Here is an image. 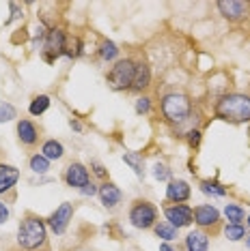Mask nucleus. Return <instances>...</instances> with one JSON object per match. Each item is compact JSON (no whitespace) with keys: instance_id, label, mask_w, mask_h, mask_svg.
Segmentation results:
<instances>
[{"instance_id":"obj_1","label":"nucleus","mask_w":250,"mask_h":251,"mask_svg":"<svg viewBox=\"0 0 250 251\" xmlns=\"http://www.w3.org/2000/svg\"><path fill=\"white\" fill-rule=\"evenodd\" d=\"M216 116L226 123H250V97L229 93L216 101Z\"/></svg>"},{"instance_id":"obj_2","label":"nucleus","mask_w":250,"mask_h":251,"mask_svg":"<svg viewBox=\"0 0 250 251\" xmlns=\"http://www.w3.org/2000/svg\"><path fill=\"white\" fill-rule=\"evenodd\" d=\"M48 241V227L39 217H26L18 227V243L22 249H41Z\"/></svg>"},{"instance_id":"obj_3","label":"nucleus","mask_w":250,"mask_h":251,"mask_svg":"<svg viewBox=\"0 0 250 251\" xmlns=\"http://www.w3.org/2000/svg\"><path fill=\"white\" fill-rule=\"evenodd\" d=\"M190 110H192V103H190V99H188V95H184V93L164 95V99H162V116L166 118L168 123L181 125L188 116H190Z\"/></svg>"},{"instance_id":"obj_4","label":"nucleus","mask_w":250,"mask_h":251,"mask_svg":"<svg viewBox=\"0 0 250 251\" xmlns=\"http://www.w3.org/2000/svg\"><path fill=\"white\" fill-rule=\"evenodd\" d=\"M134 73H136V62L132 58H123L117 60L115 67L108 73V86L112 90H129L134 82Z\"/></svg>"},{"instance_id":"obj_5","label":"nucleus","mask_w":250,"mask_h":251,"mask_svg":"<svg viewBox=\"0 0 250 251\" xmlns=\"http://www.w3.org/2000/svg\"><path fill=\"white\" fill-rule=\"evenodd\" d=\"M157 221V208L151 202H136L129 208V224L138 230H149Z\"/></svg>"},{"instance_id":"obj_6","label":"nucleus","mask_w":250,"mask_h":251,"mask_svg":"<svg viewBox=\"0 0 250 251\" xmlns=\"http://www.w3.org/2000/svg\"><path fill=\"white\" fill-rule=\"evenodd\" d=\"M67 50V37L61 28H52V30L45 35V54L43 58L48 62H52L54 58H59L61 54H65Z\"/></svg>"},{"instance_id":"obj_7","label":"nucleus","mask_w":250,"mask_h":251,"mask_svg":"<svg viewBox=\"0 0 250 251\" xmlns=\"http://www.w3.org/2000/svg\"><path fill=\"white\" fill-rule=\"evenodd\" d=\"M218 11L224 20L240 22L250 13V2H246V0H220Z\"/></svg>"},{"instance_id":"obj_8","label":"nucleus","mask_w":250,"mask_h":251,"mask_svg":"<svg viewBox=\"0 0 250 251\" xmlns=\"http://www.w3.org/2000/svg\"><path fill=\"white\" fill-rule=\"evenodd\" d=\"M164 215H166V221L173 227H186L194 221V210L186 204H173V206H166L164 208Z\"/></svg>"},{"instance_id":"obj_9","label":"nucleus","mask_w":250,"mask_h":251,"mask_svg":"<svg viewBox=\"0 0 250 251\" xmlns=\"http://www.w3.org/2000/svg\"><path fill=\"white\" fill-rule=\"evenodd\" d=\"M71 217H73V204L71 202H62L61 206L50 215V219H48L50 230H52L54 234H62L67 230V226H69Z\"/></svg>"},{"instance_id":"obj_10","label":"nucleus","mask_w":250,"mask_h":251,"mask_svg":"<svg viewBox=\"0 0 250 251\" xmlns=\"http://www.w3.org/2000/svg\"><path fill=\"white\" fill-rule=\"evenodd\" d=\"M65 182L69 187H76V189H82L91 182V174L87 170V165L82 163H69V168L65 170Z\"/></svg>"},{"instance_id":"obj_11","label":"nucleus","mask_w":250,"mask_h":251,"mask_svg":"<svg viewBox=\"0 0 250 251\" xmlns=\"http://www.w3.org/2000/svg\"><path fill=\"white\" fill-rule=\"evenodd\" d=\"M218 221H220V213L216 206H212V204H201V206L194 208V224L198 227L218 226Z\"/></svg>"},{"instance_id":"obj_12","label":"nucleus","mask_w":250,"mask_h":251,"mask_svg":"<svg viewBox=\"0 0 250 251\" xmlns=\"http://www.w3.org/2000/svg\"><path fill=\"white\" fill-rule=\"evenodd\" d=\"M190 185H188L186 180H170L168 182V187H166V200L168 202H173V204H181V202H186L188 198H190Z\"/></svg>"},{"instance_id":"obj_13","label":"nucleus","mask_w":250,"mask_h":251,"mask_svg":"<svg viewBox=\"0 0 250 251\" xmlns=\"http://www.w3.org/2000/svg\"><path fill=\"white\" fill-rule=\"evenodd\" d=\"M97 196L101 200V204H104L106 208H115L119 202H121V189H119L117 185H112V182H104V185L99 187Z\"/></svg>"},{"instance_id":"obj_14","label":"nucleus","mask_w":250,"mask_h":251,"mask_svg":"<svg viewBox=\"0 0 250 251\" xmlns=\"http://www.w3.org/2000/svg\"><path fill=\"white\" fill-rule=\"evenodd\" d=\"M18 138H20V142L24 146H35L39 142V131L31 121H26L24 118V121L18 123Z\"/></svg>"},{"instance_id":"obj_15","label":"nucleus","mask_w":250,"mask_h":251,"mask_svg":"<svg viewBox=\"0 0 250 251\" xmlns=\"http://www.w3.org/2000/svg\"><path fill=\"white\" fill-rule=\"evenodd\" d=\"M20 178V170L15 165H7V163H0V196L4 191H9L11 187L18 182Z\"/></svg>"},{"instance_id":"obj_16","label":"nucleus","mask_w":250,"mask_h":251,"mask_svg":"<svg viewBox=\"0 0 250 251\" xmlns=\"http://www.w3.org/2000/svg\"><path fill=\"white\" fill-rule=\"evenodd\" d=\"M151 84V69L145 62H136V73H134V82H132V90L136 93H143L145 88H149Z\"/></svg>"},{"instance_id":"obj_17","label":"nucleus","mask_w":250,"mask_h":251,"mask_svg":"<svg viewBox=\"0 0 250 251\" xmlns=\"http://www.w3.org/2000/svg\"><path fill=\"white\" fill-rule=\"evenodd\" d=\"M209 236L203 230H194L186 236V251H207Z\"/></svg>"},{"instance_id":"obj_18","label":"nucleus","mask_w":250,"mask_h":251,"mask_svg":"<svg viewBox=\"0 0 250 251\" xmlns=\"http://www.w3.org/2000/svg\"><path fill=\"white\" fill-rule=\"evenodd\" d=\"M41 155L48 159V161H56V159H61L65 155V148H62L61 142L48 140V142H43V146H41Z\"/></svg>"},{"instance_id":"obj_19","label":"nucleus","mask_w":250,"mask_h":251,"mask_svg":"<svg viewBox=\"0 0 250 251\" xmlns=\"http://www.w3.org/2000/svg\"><path fill=\"white\" fill-rule=\"evenodd\" d=\"M123 161L134 170V174L138 176V178H145V159H143L140 152H125Z\"/></svg>"},{"instance_id":"obj_20","label":"nucleus","mask_w":250,"mask_h":251,"mask_svg":"<svg viewBox=\"0 0 250 251\" xmlns=\"http://www.w3.org/2000/svg\"><path fill=\"white\" fill-rule=\"evenodd\" d=\"M153 230H156L157 238H162V241H175V238H177V227H173L168 221L156 224V226H153Z\"/></svg>"},{"instance_id":"obj_21","label":"nucleus","mask_w":250,"mask_h":251,"mask_svg":"<svg viewBox=\"0 0 250 251\" xmlns=\"http://www.w3.org/2000/svg\"><path fill=\"white\" fill-rule=\"evenodd\" d=\"M50 107V97L48 95H39L35 99L31 101V107H28V112L32 114V116H41V114Z\"/></svg>"},{"instance_id":"obj_22","label":"nucleus","mask_w":250,"mask_h":251,"mask_svg":"<svg viewBox=\"0 0 250 251\" xmlns=\"http://www.w3.org/2000/svg\"><path fill=\"white\" fill-rule=\"evenodd\" d=\"M224 215H226V219H229V224H242L244 217H246V210L242 206H237V204H226Z\"/></svg>"},{"instance_id":"obj_23","label":"nucleus","mask_w":250,"mask_h":251,"mask_svg":"<svg viewBox=\"0 0 250 251\" xmlns=\"http://www.w3.org/2000/svg\"><path fill=\"white\" fill-rule=\"evenodd\" d=\"M201 191L207 193V196H216V198L226 196V189L220 185V182H216V180H203L201 182Z\"/></svg>"},{"instance_id":"obj_24","label":"nucleus","mask_w":250,"mask_h":251,"mask_svg":"<svg viewBox=\"0 0 250 251\" xmlns=\"http://www.w3.org/2000/svg\"><path fill=\"white\" fill-rule=\"evenodd\" d=\"M224 236L229 238V241L237 243V241H242V238L246 236V230H244L242 224H226L224 226Z\"/></svg>"},{"instance_id":"obj_25","label":"nucleus","mask_w":250,"mask_h":251,"mask_svg":"<svg viewBox=\"0 0 250 251\" xmlns=\"http://www.w3.org/2000/svg\"><path fill=\"white\" fill-rule=\"evenodd\" d=\"M99 56H101V60H106V62L115 60L117 56H119V48H117V43H112V41H104V43H101V48H99Z\"/></svg>"},{"instance_id":"obj_26","label":"nucleus","mask_w":250,"mask_h":251,"mask_svg":"<svg viewBox=\"0 0 250 251\" xmlns=\"http://www.w3.org/2000/svg\"><path fill=\"white\" fill-rule=\"evenodd\" d=\"M31 170L35 174H45L50 170V161L43 155H35V157H31Z\"/></svg>"},{"instance_id":"obj_27","label":"nucleus","mask_w":250,"mask_h":251,"mask_svg":"<svg viewBox=\"0 0 250 251\" xmlns=\"http://www.w3.org/2000/svg\"><path fill=\"white\" fill-rule=\"evenodd\" d=\"M18 116V110L9 101H0V123H9Z\"/></svg>"},{"instance_id":"obj_28","label":"nucleus","mask_w":250,"mask_h":251,"mask_svg":"<svg viewBox=\"0 0 250 251\" xmlns=\"http://www.w3.org/2000/svg\"><path fill=\"white\" fill-rule=\"evenodd\" d=\"M153 176H156V180H168V178H170V170H168V165L156 163V165H153Z\"/></svg>"},{"instance_id":"obj_29","label":"nucleus","mask_w":250,"mask_h":251,"mask_svg":"<svg viewBox=\"0 0 250 251\" xmlns=\"http://www.w3.org/2000/svg\"><path fill=\"white\" fill-rule=\"evenodd\" d=\"M134 107H136V112H138V114H147L151 110V99H149V97H138Z\"/></svg>"},{"instance_id":"obj_30","label":"nucleus","mask_w":250,"mask_h":251,"mask_svg":"<svg viewBox=\"0 0 250 251\" xmlns=\"http://www.w3.org/2000/svg\"><path fill=\"white\" fill-rule=\"evenodd\" d=\"M188 142H190V146H198V142H201V131L192 129L190 133H188Z\"/></svg>"},{"instance_id":"obj_31","label":"nucleus","mask_w":250,"mask_h":251,"mask_svg":"<svg viewBox=\"0 0 250 251\" xmlns=\"http://www.w3.org/2000/svg\"><path fill=\"white\" fill-rule=\"evenodd\" d=\"M91 168H93V172L99 176V178H106V168L101 163H97V161H93L91 163Z\"/></svg>"},{"instance_id":"obj_32","label":"nucleus","mask_w":250,"mask_h":251,"mask_svg":"<svg viewBox=\"0 0 250 251\" xmlns=\"http://www.w3.org/2000/svg\"><path fill=\"white\" fill-rule=\"evenodd\" d=\"M97 191H99V189H97V187L93 185V182H89L87 187H82V189H80V193H82V196H95V193H97Z\"/></svg>"},{"instance_id":"obj_33","label":"nucleus","mask_w":250,"mask_h":251,"mask_svg":"<svg viewBox=\"0 0 250 251\" xmlns=\"http://www.w3.org/2000/svg\"><path fill=\"white\" fill-rule=\"evenodd\" d=\"M7 219H9V208L4 206L2 202H0V226H2V224H4V221H7Z\"/></svg>"},{"instance_id":"obj_34","label":"nucleus","mask_w":250,"mask_h":251,"mask_svg":"<svg viewBox=\"0 0 250 251\" xmlns=\"http://www.w3.org/2000/svg\"><path fill=\"white\" fill-rule=\"evenodd\" d=\"M69 127H71V129H76V131H82V125L78 123V121H73V118L69 121Z\"/></svg>"},{"instance_id":"obj_35","label":"nucleus","mask_w":250,"mask_h":251,"mask_svg":"<svg viewBox=\"0 0 250 251\" xmlns=\"http://www.w3.org/2000/svg\"><path fill=\"white\" fill-rule=\"evenodd\" d=\"M160 251H175V249H173V247H170V245H168V243H162V245H160Z\"/></svg>"},{"instance_id":"obj_36","label":"nucleus","mask_w":250,"mask_h":251,"mask_svg":"<svg viewBox=\"0 0 250 251\" xmlns=\"http://www.w3.org/2000/svg\"><path fill=\"white\" fill-rule=\"evenodd\" d=\"M246 221H248V227H250V217H248V219H246Z\"/></svg>"},{"instance_id":"obj_37","label":"nucleus","mask_w":250,"mask_h":251,"mask_svg":"<svg viewBox=\"0 0 250 251\" xmlns=\"http://www.w3.org/2000/svg\"><path fill=\"white\" fill-rule=\"evenodd\" d=\"M248 247H250V238H248Z\"/></svg>"}]
</instances>
